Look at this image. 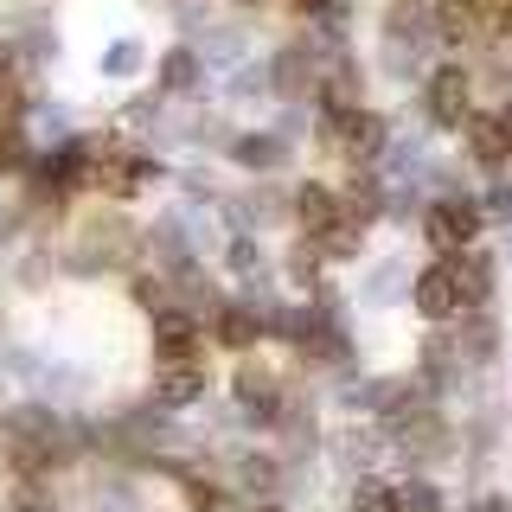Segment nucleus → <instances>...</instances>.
Wrapping results in <instances>:
<instances>
[{"label":"nucleus","mask_w":512,"mask_h":512,"mask_svg":"<svg viewBox=\"0 0 512 512\" xmlns=\"http://www.w3.org/2000/svg\"><path fill=\"white\" fill-rule=\"evenodd\" d=\"M0 448L20 474H52L71 455V436H64V416L45 404H13L0 416Z\"/></svg>","instance_id":"obj_1"},{"label":"nucleus","mask_w":512,"mask_h":512,"mask_svg":"<svg viewBox=\"0 0 512 512\" xmlns=\"http://www.w3.org/2000/svg\"><path fill=\"white\" fill-rule=\"evenodd\" d=\"M423 231H429V244H436L442 256H455V250H468V244H474V231H480V205H474V199H461V192H448V199L429 205Z\"/></svg>","instance_id":"obj_2"},{"label":"nucleus","mask_w":512,"mask_h":512,"mask_svg":"<svg viewBox=\"0 0 512 512\" xmlns=\"http://www.w3.org/2000/svg\"><path fill=\"white\" fill-rule=\"evenodd\" d=\"M468 71L461 64H442L436 77H429V90H423V103H429V122L436 128H461L468 122Z\"/></svg>","instance_id":"obj_3"},{"label":"nucleus","mask_w":512,"mask_h":512,"mask_svg":"<svg viewBox=\"0 0 512 512\" xmlns=\"http://www.w3.org/2000/svg\"><path fill=\"white\" fill-rule=\"evenodd\" d=\"M237 416L256 429H276L282 423V391H276V378L269 372H256V365H244L237 372Z\"/></svg>","instance_id":"obj_4"},{"label":"nucleus","mask_w":512,"mask_h":512,"mask_svg":"<svg viewBox=\"0 0 512 512\" xmlns=\"http://www.w3.org/2000/svg\"><path fill=\"white\" fill-rule=\"evenodd\" d=\"M154 352L167 365H186L199 352V314L192 308H154Z\"/></svg>","instance_id":"obj_5"},{"label":"nucleus","mask_w":512,"mask_h":512,"mask_svg":"<svg viewBox=\"0 0 512 512\" xmlns=\"http://www.w3.org/2000/svg\"><path fill=\"white\" fill-rule=\"evenodd\" d=\"M416 314L423 320H455L461 314V282H455V269H423V276H416Z\"/></svg>","instance_id":"obj_6"},{"label":"nucleus","mask_w":512,"mask_h":512,"mask_svg":"<svg viewBox=\"0 0 512 512\" xmlns=\"http://www.w3.org/2000/svg\"><path fill=\"white\" fill-rule=\"evenodd\" d=\"M455 282H461V308H487L493 301V256L487 250H455Z\"/></svg>","instance_id":"obj_7"},{"label":"nucleus","mask_w":512,"mask_h":512,"mask_svg":"<svg viewBox=\"0 0 512 512\" xmlns=\"http://www.w3.org/2000/svg\"><path fill=\"white\" fill-rule=\"evenodd\" d=\"M154 397H160V404H167V410H186V404H199V397H205V365H167V372H160V384H154Z\"/></svg>","instance_id":"obj_8"},{"label":"nucleus","mask_w":512,"mask_h":512,"mask_svg":"<svg viewBox=\"0 0 512 512\" xmlns=\"http://www.w3.org/2000/svg\"><path fill=\"white\" fill-rule=\"evenodd\" d=\"M288 212L301 218V231H314V237H320V231H327L333 218H340V199H333L327 186H314V180H308V186L295 192V199H288Z\"/></svg>","instance_id":"obj_9"},{"label":"nucleus","mask_w":512,"mask_h":512,"mask_svg":"<svg viewBox=\"0 0 512 512\" xmlns=\"http://www.w3.org/2000/svg\"><path fill=\"white\" fill-rule=\"evenodd\" d=\"M359 96H365V84H359V64H346V58H333V71H327V84H320V109H359Z\"/></svg>","instance_id":"obj_10"},{"label":"nucleus","mask_w":512,"mask_h":512,"mask_svg":"<svg viewBox=\"0 0 512 512\" xmlns=\"http://www.w3.org/2000/svg\"><path fill=\"white\" fill-rule=\"evenodd\" d=\"M461 128H468V148H474V160H480V167H500V160L512 154V141H506V128H500V122H487V116H468Z\"/></svg>","instance_id":"obj_11"},{"label":"nucleus","mask_w":512,"mask_h":512,"mask_svg":"<svg viewBox=\"0 0 512 512\" xmlns=\"http://www.w3.org/2000/svg\"><path fill=\"white\" fill-rule=\"evenodd\" d=\"M256 333H263V314H256L250 301H237V308H218V340L231 346V352L256 346Z\"/></svg>","instance_id":"obj_12"},{"label":"nucleus","mask_w":512,"mask_h":512,"mask_svg":"<svg viewBox=\"0 0 512 512\" xmlns=\"http://www.w3.org/2000/svg\"><path fill=\"white\" fill-rule=\"evenodd\" d=\"M231 160H237V167H256V173L282 167V135H237L231 141Z\"/></svg>","instance_id":"obj_13"},{"label":"nucleus","mask_w":512,"mask_h":512,"mask_svg":"<svg viewBox=\"0 0 512 512\" xmlns=\"http://www.w3.org/2000/svg\"><path fill=\"white\" fill-rule=\"evenodd\" d=\"M436 32L448 45H474V32H480V13H474V0H442V13H436Z\"/></svg>","instance_id":"obj_14"},{"label":"nucleus","mask_w":512,"mask_h":512,"mask_svg":"<svg viewBox=\"0 0 512 512\" xmlns=\"http://www.w3.org/2000/svg\"><path fill=\"white\" fill-rule=\"evenodd\" d=\"M474 320H468V333L455 340V359H474V365H487L493 359V320H487V308H468Z\"/></svg>","instance_id":"obj_15"},{"label":"nucleus","mask_w":512,"mask_h":512,"mask_svg":"<svg viewBox=\"0 0 512 512\" xmlns=\"http://www.w3.org/2000/svg\"><path fill=\"white\" fill-rule=\"evenodd\" d=\"M199 52H186V45H180V52H167V64H160V90H167V96H180V90H192V84H199Z\"/></svg>","instance_id":"obj_16"},{"label":"nucleus","mask_w":512,"mask_h":512,"mask_svg":"<svg viewBox=\"0 0 512 512\" xmlns=\"http://www.w3.org/2000/svg\"><path fill=\"white\" fill-rule=\"evenodd\" d=\"M333 455H340L346 468H372L378 436H372V429H340V436H333Z\"/></svg>","instance_id":"obj_17"},{"label":"nucleus","mask_w":512,"mask_h":512,"mask_svg":"<svg viewBox=\"0 0 512 512\" xmlns=\"http://www.w3.org/2000/svg\"><path fill=\"white\" fill-rule=\"evenodd\" d=\"M384 154H391V160H384V167H391L397 180H404V173L416 180V173L429 167V148H423V141H391V148H384Z\"/></svg>","instance_id":"obj_18"},{"label":"nucleus","mask_w":512,"mask_h":512,"mask_svg":"<svg viewBox=\"0 0 512 512\" xmlns=\"http://www.w3.org/2000/svg\"><path fill=\"white\" fill-rule=\"evenodd\" d=\"M199 58H212V64H237V58H244V32H237V26L205 32V52H199Z\"/></svg>","instance_id":"obj_19"},{"label":"nucleus","mask_w":512,"mask_h":512,"mask_svg":"<svg viewBox=\"0 0 512 512\" xmlns=\"http://www.w3.org/2000/svg\"><path fill=\"white\" fill-rule=\"evenodd\" d=\"M237 480H244L250 493H269L276 487V461L269 455H237Z\"/></svg>","instance_id":"obj_20"},{"label":"nucleus","mask_w":512,"mask_h":512,"mask_svg":"<svg viewBox=\"0 0 512 512\" xmlns=\"http://www.w3.org/2000/svg\"><path fill=\"white\" fill-rule=\"evenodd\" d=\"M391 512H436V487H429V480L391 487Z\"/></svg>","instance_id":"obj_21"},{"label":"nucleus","mask_w":512,"mask_h":512,"mask_svg":"<svg viewBox=\"0 0 512 512\" xmlns=\"http://www.w3.org/2000/svg\"><path fill=\"white\" fill-rule=\"evenodd\" d=\"M352 512H391V487L384 480H352Z\"/></svg>","instance_id":"obj_22"},{"label":"nucleus","mask_w":512,"mask_h":512,"mask_svg":"<svg viewBox=\"0 0 512 512\" xmlns=\"http://www.w3.org/2000/svg\"><path fill=\"white\" fill-rule=\"evenodd\" d=\"M263 90H276V71H269V64H244V71L231 77V96H263Z\"/></svg>","instance_id":"obj_23"},{"label":"nucleus","mask_w":512,"mask_h":512,"mask_svg":"<svg viewBox=\"0 0 512 512\" xmlns=\"http://www.w3.org/2000/svg\"><path fill=\"white\" fill-rule=\"evenodd\" d=\"M224 256H231L237 276H256V269H263V244H256V237H231V250H224Z\"/></svg>","instance_id":"obj_24"},{"label":"nucleus","mask_w":512,"mask_h":512,"mask_svg":"<svg viewBox=\"0 0 512 512\" xmlns=\"http://www.w3.org/2000/svg\"><path fill=\"white\" fill-rule=\"evenodd\" d=\"M135 64H141V45H128V39H116V45L103 52V71H109V77H128Z\"/></svg>","instance_id":"obj_25"},{"label":"nucleus","mask_w":512,"mask_h":512,"mask_svg":"<svg viewBox=\"0 0 512 512\" xmlns=\"http://www.w3.org/2000/svg\"><path fill=\"white\" fill-rule=\"evenodd\" d=\"M0 167H26V135H20V128H0Z\"/></svg>","instance_id":"obj_26"},{"label":"nucleus","mask_w":512,"mask_h":512,"mask_svg":"<svg viewBox=\"0 0 512 512\" xmlns=\"http://www.w3.org/2000/svg\"><path fill=\"white\" fill-rule=\"evenodd\" d=\"M314 269H320V250H314V244H301V250H295V263H288V276H295V282H314Z\"/></svg>","instance_id":"obj_27"},{"label":"nucleus","mask_w":512,"mask_h":512,"mask_svg":"<svg viewBox=\"0 0 512 512\" xmlns=\"http://www.w3.org/2000/svg\"><path fill=\"white\" fill-rule=\"evenodd\" d=\"M487 205H493L500 218H512V186H493V199H487Z\"/></svg>","instance_id":"obj_28"},{"label":"nucleus","mask_w":512,"mask_h":512,"mask_svg":"<svg viewBox=\"0 0 512 512\" xmlns=\"http://www.w3.org/2000/svg\"><path fill=\"white\" fill-rule=\"evenodd\" d=\"M474 512H512V506L500 500V493H487V500H474Z\"/></svg>","instance_id":"obj_29"},{"label":"nucleus","mask_w":512,"mask_h":512,"mask_svg":"<svg viewBox=\"0 0 512 512\" xmlns=\"http://www.w3.org/2000/svg\"><path fill=\"white\" fill-rule=\"evenodd\" d=\"M295 7H301V13H333L340 0H295Z\"/></svg>","instance_id":"obj_30"},{"label":"nucleus","mask_w":512,"mask_h":512,"mask_svg":"<svg viewBox=\"0 0 512 512\" xmlns=\"http://www.w3.org/2000/svg\"><path fill=\"white\" fill-rule=\"evenodd\" d=\"M500 128H506V141H512V103H506V109H500Z\"/></svg>","instance_id":"obj_31"},{"label":"nucleus","mask_w":512,"mask_h":512,"mask_svg":"<svg viewBox=\"0 0 512 512\" xmlns=\"http://www.w3.org/2000/svg\"><path fill=\"white\" fill-rule=\"evenodd\" d=\"M13 512H45V506H13Z\"/></svg>","instance_id":"obj_32"}]
</instances>
